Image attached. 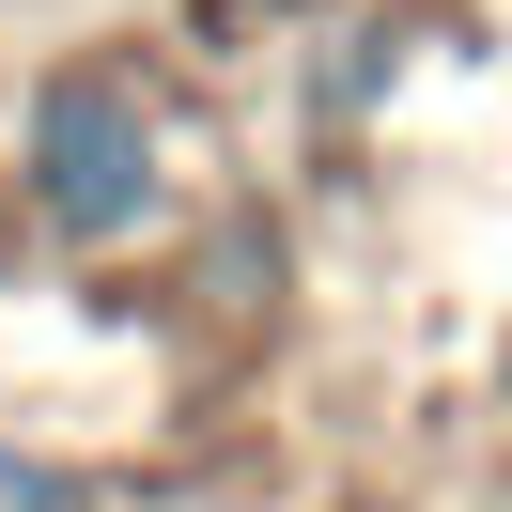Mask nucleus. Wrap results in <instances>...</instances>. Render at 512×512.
Wrapping results in <instances>:
<instances>
[{
  "instance_id": "1",
  "label": "nucleus",
  "mask_w": 512,
  "mask_h": 512,
  "mask_svg": "<svg viewBox=\"0 0 512 512\" xmlns=\"http://www.w3.org/2000/svg\"><path fill=\"white\" fill-rule=\"evenodd\" d=\"M16 202H32V233L63 264H125L156 233H187V156L156 125V78L109 63V47L47 63L32 109H16Z\"/></svg>"
},
{
  "instance_id": "2",
  "label": "nucleus",
  "mask_w": 512,
  "mask_h": 512,
  "mask_svg": "<svg viewBox=\"0 0 512 512\" xmlns=\"http://www.w3.org/2000/svg\"><path fill=\"white\" fill-rule=\"evenodd\" d=\"M295 47H311V78H295V125H311V140H357V125H373V109L419 78L435 16H419V0H342L326 32H295Z\"/></svg>"
},
{
  "instance_id": "3",
  "label": "nucleus",
  "mask_w": 512,
  "mask_h": 512,
  "mask_svg": "<svg viewBox=\"0 0 512 512\" xmlns=\"http://www.w3.org/2000/svg\"><path fill=\"white\" fill-rule=\"evenodd\" d=\"M295 16L326 32L342 0H187V47H202V63H264V47H295Z\"/></svg>"
},
{
  "instance_id": "4",
  "label": "nucleus",
  "mask_w": 512,
  "mask_h": 512,
  "mask_svg": "<svg viewBox=\"0 0 512 512\" xmlns=\"http://www.w3.org/2000/svg\"><path fill=\"white\" fill-rule=\"evenodd\" d=\"M0 512H109V497H94V466H63V450H32V435H0Z\"/></svg>"
}]
</instances>
